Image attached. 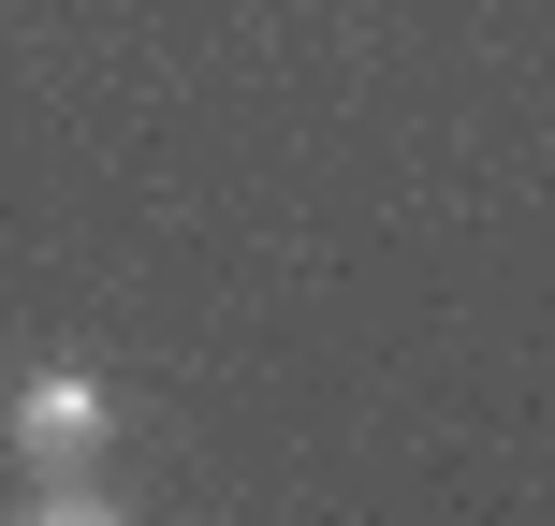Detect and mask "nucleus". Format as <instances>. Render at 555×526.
<instances>
[{
  "mask_svg": "<svg viewBox=\"0 0 555 526\" xmlns=\"http://www.w3.org/2000/svg\"><path fill=\"white\" fill-rule=\"evenodd\" d=\"M15 439H29V453H88V439H103V395H88V381H29Z\"/></svg>",
  "mask_w": 555,
  "mask_h": 526,
  "instance_id": "f257e3e1",
  "label": "nucleus"
},
{
  "mask_svg": "<svg viewBox=\"0 0 555 526\" xmlns=\"http://www.w3.org/2000/svg\"><path fill=\"white\" fill-rule=\"evenodd\" d=\"M29 526H117L103 498H44V512H29Z\"/></svg>",
  "mask_w": 555,
  "mask_h": 526,
  "instance_id": "f03ea898",
  "label": "nucleus"
}]
</instances>
